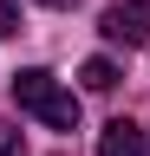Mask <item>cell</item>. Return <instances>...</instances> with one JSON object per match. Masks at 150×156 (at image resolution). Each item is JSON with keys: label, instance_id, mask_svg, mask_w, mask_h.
<instances>
[{"label": "cell", "instance_id": "1", "mask_svg": "<svg viewBox=\"0 0 150 156\" xmlns=\"http://www.w3.org/2000/svg\"><path fill=\"white\" fill-rule=\"evenodd\" d=\"M13 104H20V111H33L46 130H79V98H72L52 72H39V65L13 72Z\"/></svg>", "mask_w": 150, "mask_h": 156}, {"label": "cell", "instance_id": "2", "mask_svg": "<svg viewBox=\"0 0 150 156\" xmlns=\"http://www.w3.org/2000/svg\"><path fill=\"white\" fill-rule=\"evenodd\" d=\"M98 33L111 46H150V0H118V7H104Z\"/></svg>", "mask_w": 150, "mask_h": 156}, {"label": "cell", "instance_id": "3", "mask_svg": "<svg viewBox=\"0 0 150 156\" xmlns=\"http://www.w3.org/2000/svg\"><path fill=\"white\" fill-rule=\"evenodd\" d=\"M98 156H150L144 150V130L130 124V117H111V124L98 130Z\"/></svg>", "mask_w": 150, "mask_h": 156}, {"label": "cell", "instance_id": "4", "mask_svg": "<svg viewBox=\"0 0 150 156\" xmlns=\"http://www.w3.org/2000/svg\"><path fill=\"white\" fill-rule=\"evenodd\" d=\"M85 91H111V85H118V65H111V58H85Z\"/></svg>", "mask_w": 150, "mask_h": 156}, {"label": "cell", "instance_id": "5", "mask_svg": "<svg viewBox=\"0 0 150 156\" xmlns=\"http://www.w3.org/2000/svg\"><path fill=\"white\" fill-rule=\"evenodd\" d=\"M0 156H26V136L13 130V124H0Z\"/></svg>", "mask_w": 150, "mask_h": 156}, {"label": "cell", "instance_id": "6", "mask_svg": "<svg viewBox=\"0 0 150 156\" xmlns=\"http://www.w3.org/2000/svg\"><path fill=\"white\" fill-rule=\"evenodd\" d=\"M7 33H20V13H13L7 0H0V39H7Z\"/></svg>", "mask_w": 150, "mask_h": 156}, {"label": "cell", "instance_id": "7", "mask_svg": "<svg viewBox=\"0 0 150 156\" xmlns=\"http://www.w3.org/2000/svg\"><path fill=\"white\" fill-rule=\"evenodd\" d=\"M46 7H72V0H46Z\"/></svg>", "mask_w": 150, "mask_h": 156}]
</instances>
